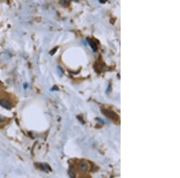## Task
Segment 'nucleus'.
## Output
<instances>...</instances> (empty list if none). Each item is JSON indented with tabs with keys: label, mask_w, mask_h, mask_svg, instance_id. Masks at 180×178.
<instances>
[{
	"label": "nucleus",
	"mask_w": 180,
	"mask_h": 178,
	"mask_svg": "<svg viewBox=\"0 0 180 178\" xmlns=\"http://www.w3.org/2000/svg\"><path fill=\"white\" fill-rule=\"evenodd\" d=\"M70 0H60V4L61 5H67L68 3H69Z\"/></svg>",
	"instance_id": "423d86ee"
},
{
	"label": "nucleus",
	"mask_w": 180,
	"mask_h": 178,
	"mask_svg": "<svg viewBox=\"0 0 180 178\" xmlns=\"http://www.w3.org/2000/svg\"><path fill=\"white\" fill-rule=\"evenodd\" d=\"M69 175L70 178H75L76 176V173H75V170L72 168H70L69 171Z\"/></svg>",
	"instance_id": "39448f33"
},
{
	"label": "nucleus",
	"mask_w": 180,
	"mask_h": 178,
	"mask_svg": "<svg viewBox=\"0 0 180 178\" xmlns=\"http://www.w3.org/2000/svg\"><path fill=\"white\" fill-rule=\"evenodd\" d=\"M0 105L3 106V108H4L5 109H8V110H10L11 108V104H10V103L5 99L0 100Z\"/></svg>",
	"instance_id": "f03ea898"
},
{
	"label": "nucleus",
	"mask_w": 180,
	"mask_h": 178,
	"mask_svg": "<svg viewBox=\"0 0 180 178\" xmlns=\"http://www.w3.org/2000/svg\"><path fill=\"white\" fill-rule=\"evenodd\" d=\"M79 169L81 170V171H87V169H88V166L86 163H84V162H82L79 164Z\"/></svg>",
	"instance_id": "7ed1b4c3"
},
{
	"label": "nucleus",
	"mask_w": 180,
	"mask_h": 178,
	"mask_svg": "<svg viewBox=\"0 0 180 178\" xmlns=\"http://www.w3.org/2000/svg\"><path fill=\"white\" fill-rule=\"evenodd\" d=\"M87 41H88L89 45H90L91 48H92V50H93L94 51H96V50H97V46H96V44L94 43V41H92L91 40H89V39H87Z\"/></svg>",
	"instance_id": "20e7f679"
},
{
	"label": "nucleus",
	"mask_w": 180,
	"mask_h": 178,
	"mask_svg": "<svg viewBox=\"0 0 180 178\" xmlns=\"http://www.w3.org/2000/svg\"><path fill=\"white\" fill-rule=\"evenodd\" d=\"M103 113L106 116L108 117V118L116 120V119H117V116H116V115L112 111H110L107 110H103Z\"/></svg>",
	"instance_id": "f257e3e1"
},
{
	"label": "nucleus",
	"mask_w": 180,
	"mask_h": 178,
	"mask_svg": "<svg viewBox=\"0 0 180 178\" xmlns=\"http://www.w3.org/2000/svg\"><path fill=\"white\" fill-rule=\"evenodd\" d=\"M4 121H5V118H4V117L0 115V122H2Z\"/></svg>",
	"instance_id": "0eeeda50"
}]
</instances>
